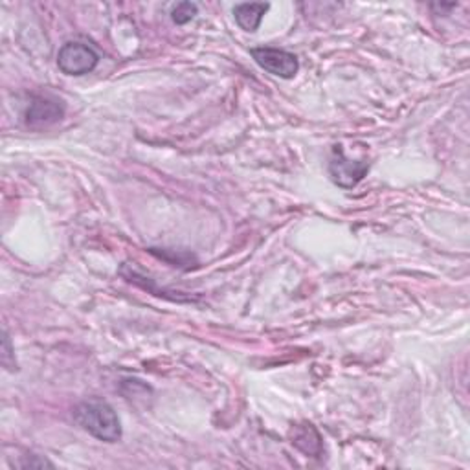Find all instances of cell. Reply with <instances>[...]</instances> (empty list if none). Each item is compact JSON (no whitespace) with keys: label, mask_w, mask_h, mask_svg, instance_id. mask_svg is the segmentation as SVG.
I'll return each mask as SVG.
<instances>
[{"label":"cell","mask_w":470,"mask_h":470,"mask_svg":"<svg viewBox=\"0 0 470 470\" xmlns=\"http://www.w3.org/2000/svg\"><path fill=\"white\" fill-rule=\"evenodd\" d=\"M97 63H100V56L89 44L70 41L59 48L58 66L66 76H85L97 66Z\"/></svg>","instance_id":"2"},{"label":"cell","mask_w":470,"mask_h":470,"mask_svg":"<svg viewBox=\"0 0 470 470\" xmlns=\"http://www.w3.org/2000/svg\"><path fill=\"white\" fill-rule=\"evenodd\" d=\"M3 345H4V353H3V362H4V366H8V358L12 357V342H10V335H8V331L4 329V340H3Z\"/></svg>","instance_id":"8"},{"label":"cell","mask_w":470,"mask_h":470,"mask_svg":"<svg viewBox=\"0 0 470 470\" xmlns=\"http://www.w3.org/2000/svg\"><path fill=\"white\" fill-rule=\"evenodd\" d=\"M196 13H199V6L195 3H179L171 10V19L175 24H188L189 20L195 19Z\"/></svg>","instance_id":"7"},{"label":"cell","mask_w":470,"mask_h":470,"mask_svg":"<svg viewBox=\"0 0 470 470\" xmlns=\"http://www.w3.org/2000/svg\"><path fill=\"white\" fill-rule=\"evenodd\" d=\"M252 58L256 63L270 72L272 76H278L283 80H292L300 70V61L294 54L281 50V48H272V46H261V48H252L250 50Z\"/></svg>","instance_id":"3"},{"label":"cell","mask_w":470,"mask_h":470,"mask_svg":"<svg viewBox=\"0 0 470 470\" xmlns=\"http://www.w3.org/2000/svg\"><path fill=\"white\" fill-rule=\"evenodd\" d=\"M268 10H270V4H266V3H244V4H237L234 8V17H235V22L239 24L241 30L254 34L259 28L263 15Z\"/></svg>","instance_id":"6"},{"label":"cell","mask_w":470,"mask_h":470,"mask_svg":"<svg viewBox=\"0 0 470 470\" xmlns=\"http://www.w3.org/2000/svg\"><path fill=\"white\" fill-rule=\"evenodd\" d=\"M369 171L367 162L351 160L343 155L342 147L335 145L333 158L329 162V175L333 182L343 189H353Z\"/></svg>","instance_id":"4"},{"label":"cell","mask_w":470,"mask_h":470,"mask_svg":"<svg viewBox=\"0 0 470 470\" xmlns=\"http://www.w3.org/2000/svg\"><path fill=\"white\" fill-rule=\"evenodd\" d=\"M73 420L90 435L105 443L121 439V423L114 408L105 401H85L73 408Z\"/></svg>","instance_id":"1"},{"label":"cell","mask_w":470,"mask_h":470,"mask_svg":"<svg viewBox=\"0 0 470 470\" xmlns=\"http://www.w3.org/2000/svg\"><path fill=\"white\" fill-rule=\"evenodd\" d=\"M65 107L58 100H50V97H35L27 111V123L34 127L50 126L63 118Z\"/></svg>","instance_id":"5"}]
</instances>
